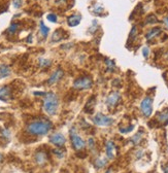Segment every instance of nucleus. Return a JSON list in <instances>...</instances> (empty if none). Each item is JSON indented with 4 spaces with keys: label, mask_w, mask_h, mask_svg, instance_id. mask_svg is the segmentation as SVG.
Instances as JSON below:
<instances>
[{
    "label": "nucleus",
    "mask_w": 168,
    "mask_h": 173,
    "mask_svg": "<svg viewBox=\"0 0 168 173\" xmlns=\"http://www.w3.org/2000/svg\"><path fill=\"white\" fill-rule=\"evenodd\" d=\"M52 129V123L49 121L32 122L27 126V132L31 135H46Z\"/></svg>",
    "instance_id": "f257e3e1"
},
{
    "label": "nucleus",
    "mask_w": 168,
    "mask_h": 173,
    "mask_svg": "<svg viewBox=\"0 0 168 173\" xmlns=\"http://www.w3.org/2000/svg\"><path fill=\"white\" fill-rule=\"evenodd\" d=\"M58 105H59V101L56 94L54 93H48L44 96V109L50 116H53L57 112Z\"/></svg>",
    "instance_id": "f03ea898"
},
{
    "label": "nucleus",
    "mask_w": 168,
    "mask_h": 173,
    "mask_svg": "<svg viewBox=\"0 0 168 173\" xmlns=\"http://www.w3.org/2000/svg\"><path fill=\"white\" fill-rule=\"evenodd\" d=\"M93 85V79L90 76H82L74 80L73 83V88L76 90H88Z\"/></svg>",
    "instance_id": "7ed1b4c3"
},
{
    "label": "nucleus",
    "mask_w": 168,
    "mask_h": 173,
    "mask_svg": "<svg viewBox=\"0 0 168 173\" xmlns=\"http://www.w3.org/2000/svg\"><path fill=\"white\" fill-rule=\"evenodd\" d=\"M70 139H71V142H72V145L76 150H80L85 148L86 143L83 140V138L80 136V135L76 133L74 128L70 130Z\"/></svg>",
    "instance_id": "20e7f679"
},
{
    "label": "nucleus",
    "mask_w": 168,
    "mask_h": 173,
    "mask_svg": "<svg viewBox=\"0 0 168 173\" xmlns=\"http://www.w3.org/2000/svg\"><path fill=\"white\" fill-rule=\"evenodd\" d=\"M140 110H141L142 114L145 118L151 116L153 112V98L150 96H147L145 98H143V100L140 103Z\"/></svg>",
    "instance_id": "39448f33"
},
{
    "label": "nucleus",
    "mask_w": 168,
    "mask_h": 173,
    "mask_svg": "<svg viewBox=\"0 0 168 173\" xmlns=\"http://www.w3.org/2000/svg\"><path fill=\"white\" fill-rule=\"evenodd\" d=\"M93 122H94V124L97 125V126L108 127L114 123V120L111 119V118H109V116H105V114L99 112V114H97L93 118Z\"/></svg>",
    "instance_id": "423d86ee"
},
{
    "label": "nucleus",
    "mask_w": 168,
    "mask_h": 173,
    "mask_svg": "<svg viewBox=\"0 0 168 173\" xmlns=\"http://www.w3.org/2000/svg\"><path fill=\"white\" fill-rule=\"evenodd\" d=\"M121 100V94L119 92H111L106 98V105L108 108H114Z\"/></svg>",
    "instance_id": "0eeeda50"
},
{
    "label": "nucleus",
    "mask_w": 168,
    "mask_h": 173,
    "mask_svg": "<svg viewBox=\"0 0 168 173\" xmlns=\"http://www.w3.org/2000/svg\"><path fill=\"white\" fill-rule=\"evenodd\" d=\"M50 141H51V143L57 145V146H63L65 143V137L61 133H56L50 137Z\"/></svg>",
    "instance_id": "6e6552de"
},
{
    "label": "nucleus",
    "mask_w": 168,
    "mask_h": 173,
    "mask_svg": "<svg viewBox=\"0 0 168 173\" xmlns=\"http://www.w3.org/2000/svg\"><path fill=\"white\" fill-rule=\"evenodd\" d=\"M63 75H64L63 70L62 69H57L52 75H51V77L49 78V81H48V83H49L50 85H54V83H58V81L63 77Z\"/></svg>",
    "instance_id": "1a4fd4ad"
},
{
    "label": "nucleus",
    "mask_w": 168,
    "mask_h": 173,
    "mask_svg": "<svg viewBox=\"0 0 168 173\" xmlns=\"http://www.w3.org/2000/svg\"><path fill=\"white\" fill-rule=\"evenodd\" d=\"M105 152L108 159H114V152H116V146L112 141H107L105 144Z\"/></svg>",
    "instance_id": "9d476101"
},
{
    "label": "nucleus",
    "mask_w": 168,
    "mask_h": 173,
    "mask_svg": "<svg viewBox=\"0 0 168 173\" xmlns=\"http://www.w3.org/2000/svg\"><path fill=\"white\" fill-rule=\"evenodd\" d=\"M9 96H11V88L8 85L0 87V100L7 101Z\"/></svg>",
    "instance_id": "9b49d317"
},
{
    "label": "nucleus",
    "mask_w": 168,
    "mask_h": 173,
    "mask_svg": "<svg viewBox=\"0 0 168 173\" xmlns=\"http://www.w3.org/2000/svg\"><path fill=\"white\" fill-rule=\"evenodd\" d=\"M80 20H82V17H80V15H73V16L69 17V18L67 19L68 26H70V27L78 26V24L80 23Z\"/></svg>",
    "instance_id": "f8f14e48"
},
{
    "label": "nucleus",
    "mask_w": 168,
    "mask_h": 173,
    "mask_svg": "<svg viewBox=\"0 0 168 173\" xmlns=\"http://www.w3.org/2000/svg\"><path fill=\"white\" fill-rule=\"evenodd\" d=\"M157 121L160 122L161 124H163V125L168 124V109L163 110V111H161V112L158 114Z\"/></svg>",
    "instance_id": "ddd939ff"
},
{
    "label": "nucleus",
    "mask_w": 168,
    "mask_h": 173,
    "mask_svg": "<svg viewBox=\"0 0 168 173\" xmlns=\"http://www.w3.org/2000/svg\"><path fill=\"white\" fill-rule=\"evenodd\" d=\"M160 33H161V28H159V27H157V28H153L147 32L145 37H147V40H151V39L157 37Z\"/></svg>",
    "instance_id": "4468645a"
},
{
    "label": "nucleus",
    "mask_w": 168,
    "mask_h": 173,
    "mask_svg": "<svg viewBox=\"0 0 168 173\" xmlns=\"http://www.w3.org/2000/svg\"><path fill=\"white\" fill-rule=\"evenodd\" d=\"M9 74H11V69L7 65H0V78L7 77Z\"/></svg>",
    "instance_id": "2eb2a0df"
},
{
    "label": "nucleus",
    "mask_w": 168,
    "mask_h": 173,
    "mask_svg": "<svg viewBox=\"0 0 168 173\" xmlns=\"http://www.w3.org/2000/svg\"><path fill=\"white\" fill-rule=\"evenodd\" d=\"M95 104H96V99L94 98V97H92V98L87 102V105H86V108H85L86 112L92 114L94 110V106H95Z\"/></svg>",
    "instance_id": "dca6fc26"
},
{
    "label": "nucleus",
    "mask_w": 168,
    "mask_h": 173,
    "mask_svg": "<svg viewBox=\"0 0 168 173\" xmlns=\"http://www.w3.org/2000/svg\"><path fill=\"white\" fill-rule=\"evenodd\" d=\"M62 32L63 31L61 30V29H59V30H57V31H55V33L53 34V38H52L53 41H59V40H61L62 38H64V37H63Z\"/></svg>",
    "instance_id": "f3484780"
},
{
    "label": "nucleus",
    "mask_w": 168,
    "mask_h": 173,
    "mask_svg": "<svg viewBox=\"0 0 168 173\" xmlns=\"http://www.w3.org/2000/svg\"><path fill=\"white\" fill-rule=\"evenodd\" d=\"M35 160H36V162L38 164H44L46 162V160H47V157H46L44 152H37L36 156H35Z\"/></svg>",
    "instance_id": "a211bd4d"
},
{
    "label": "nucleus",
    "mask_w": 168,
    "mask_h": 173,
    "mask_svg": "<svg viewBox=\"0 0 168 173\" xmlns=\"http://www.w3.org/2000/svg\"><path fill=\"white\" fill-rule=\"evenodd\" d=\"M106 164H107V161H106V159H104V158H101V159H97L95 162V166L96 168H98V169H101V168H103L104 166H106Z\"/></svg>",
    "instance_id": "6ab92c4d"
},
{
    "label": "nucleus",
    "mask_w": 168,
    "mask_h": 173,
    "mask_svg": "<svg viewBox=\"0 0 168 173\" xmlns=\"http://www.w3.org/2000/svg\"><path fill=\"white\" fill-rule=\"evenodd\" d=\"M40 32H41L42 36H47L48 34H49V28H48L46 25L44 24V22H40Z\"/></svg>",
    "instance_id": "aec40b11"
},
{
    "label": "nucleus",
    "mask_w": 168,
    "mask_h": 173,
    "mask_svg": "<svg viewBox=\"0 0 168 173\" xmlns=\"http://www.w3.org/2000/svg\"><path fill=\"white\" fill-rule=\"evenodd\" d=\"M157 22H158L157 18H156V16H154V15H150V16L145 19V24H155L157 23Z\"/></svg>",
    "instance_id": "412c9836"
},
{
    "label": "nucleus",
    "mask_w": 168,
    "mask_h": 173,
    "mask_svg": "<svg viewBox=\"0 0 168 173\" xmlns=\"http://www.w3.org/2000/svg\"><path fill=\"white\" fill-rule=\"evenodd\" d=\"M18 28H19V25H18V24H16V23L11 24V26H9V28L7 29V33H9V34L16 33L17 30H18Z\"/></svg>",
    "instance_id": "4be33fe9"
},
{
    "label": "nucleus",
    "mask_w": 168,
    "mask_h": 173,
    "mask_svg": "<svg viewBox=\"0 0 168 173\" xmlns=\"http://www.w3.org/2000/svg\"><path fill=\"white\" fill-rule=\"evenodd\" d=\"M39 64L42 67H47V66H50L51 65V61L47 59H39Z\"/></svg>",
    "instance_id": "5701e85b"
},
{
    "label": "nucleus",
    "mask_w": 168,
    "mask_h": 173,
    "mask_svg": "<svg viewBox=\"0 0 168 173\" xmlns=\"http://www.w3.org/2000/svg\"><path fill=\"white\" fill-rule=\"evenodd\" d=\"M47 19L50 22H55V23L57 22V16L55 13H49L47 16Z\"/></svg>",
    "instance_id": "b1692460"
},
{
    "label": "nucleus",
    "mask_w": 168,
    "mask_h": 173,
    "mask_svg": "<svg viewBox=\"0 0 168 173\" xmlns=\"http://www.w3.org/2000/svg\"><path fill=\"white\" fill-rule=\"evenodd\" d=\"M106 64H107V70H108V71H112V70H114V61H107Z\"/></svg>",
    "instance_id": "393cba45"
},
{
    "label": "nucleus",
    "mask_w": 168,
    "mask_h": 173,
    "mask_svg": "<svg viewBox=\"0 0 168 173\" xmlns=\"http://www.w3.org/2000/svg\"><path fill=\"white\" fill-rule=\"evenodd\" d=\"M142 54H143V57L145 58H147L149 57V55H150V49H149V47H143L142 49Z\"/></svg>",
    "instance_id": "a878e982"
},
{
    "label": "nucleus",
    "mask_w": 168,
    "mask_h": 173,
    "mask_svg": "<svg viewBox=\"0 0 168 173\" xmlns=\"http://www.w3.org/2000/svg\"><path fill=\"white\" fill-rule=\"evenodd\" d=\"M22 5V0H13V6L16 8H19Z\"/></svg>",
    "instance_id": "bb28decb"
},
{
    "label": "nucleus",
    "mask_w": 168,
    "mask_h": 173,
    "mask_svg": "<svg viewBox=\"0 0 168 173\" xmlns=\"http://www.w3.org/2000/svg\"><path fill=\"white\" fill-rule=\"evenodd\" d=\"M133 130V126H130V127H128V129H120V132H122V133H128V132H130V131H132Z\"/></svg>",
    "instance_id": "cd10ccee"
},
{
    "label": "nucleus",
    "mask_w": 168,
    "mask_h": 173,
    "mask_svg": "<svg viewBox=\"0 0 168 173\" xmlns=\"http://www.w3.org/2000/svg\"><path fill=\"white\" fill-rule=\"evenodd\" d=\"M89 146H90V147L94 146V140L92 139V138H90V139H89Z\"/></svg>",
    "instance_id": "c85d7f7f"
},
{
    "label": "nucleus",
    "mask_w": 168,
    "mask_h": 173,
    "mask_svg": "<svg viewBox=\"0 0 168 173\" xmlns=\"http://www.w3.org/2000/svg\"><path fill=\"white\" fill-rule=\"evenodd\" d=\"M164 24H165L166 27L168 28V17H166V18L164 19Z\"/></svg>",
    "instance_id": "c756f323"
},
{
    "label": "nucleus",
    "mask_w": 168,
    "mask_h": 173,
    "mask_svg": "<svg viewBox=\"0 0 168 173\" xmlns=\"http://www.w3.org/2000/svg\"><path fill=\"white\" fill-rule=\"evenodd\" d=\"M164 172L165 173H168V164L164 167Z\"/></svg>",
    "instance_id": "7c9ffc66"
},
{
    "label": "nucleus",
    "mask_w": 168,
    "mask_h": 173,
    "mask_svg": "<svg viewBox=\"0 0 168 173\" xmlns=\"http://www.w3.org/2000/svg\"><path fill=\"white\" fill-rule=\"evenodd\" d=\"M2 159H3L2 155H1V154H0V162H1V161H2Z\"/></svg>",
    "instance_id": "2f4dec72"
},
{
    "label": "nucleus",
    "mask_w": 168,
    "mask_h": 173,
    "mask_svg": "<svg viewBox=\"0 0 168 173\" xmlns=\"http://www.w3.org/2000/svg\"><path fill=\"white\" fill-rule=\"evenodd\" d=\"M105 173H111V169H108V170L106 171V172H105Z\"/></svg>",
    "instance_id": "473e14b6"
}]
</instances>
